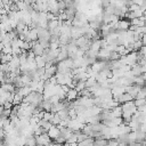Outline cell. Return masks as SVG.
<instances>
[{
    "instance_id": "cell-1",
    "label": "cell",
    "mask_w": 146,
    "mask_h": 146,
    "mask_svg": "<svg viewBox=\"0 0 146 146\" xmlns=\"http://www.w3.org/2000/svg\"><path fill=\"white\" fill-rule=\"evenodd\" d=\"M30 50L34 54V56H41V55L43 54V51H44V49L40 46L39 41L31 42V49H30Z\"/></svg>"
},
{
    "instance_id": "cell-2",
    "label": "cell",
    "mask_w": 146,
    "mask_h": 146,
    "mask_svg": "<svg viewBox=\"0 0 146 146\" xmlns=\"http://www.w3.org/2000/svg\"><path fill=\"white\" fill-rule=\"evenodd\" d=\"M130 26V21L128 19H124V18H121L116 22L115 24V30H120V31H127Z\"/></svg>"
},
{
    "instance_id": "cell-3",
    "label": "cell",
    "mask_w": 146,
    "mask_h": 146,
    "mask_svg": "<svg viewBox=\"0 0 146 146\" xmlns=\"http://www.w3.org/2000/svg\"><path fill=\"white\" fill-rule=\"evenodd\" d=\"M141 88H143V87H141ZM139 90H140V87H139V86H136V84H131V86L124 87V92L129 94L133 99L136 98V95L138 94Z\"/></svg>"
},
{
    "instance_id": "cell-4",
    "label": "cell",
    "mask_w": 146,
    "mask_h": 146,
    "mask_svg": "<svg viewBox=\"0 0 146 146\" xmlns=\"http://www.w3.org/2000/svg\"><path fill=\"white\" fill-rule=\"evenodd\" d=\"M35 139H36V145H41V146H46L48 143L51 141V139L48 137L47 132L46 133H42L40 136H35Z\"/></svg>"
},
{
    "instance_id": "cell-5",
    "label": "cell",
    "mask_w": 146,
    "mask_h": 146,
    "mask_svg": "<svg viewBox=\"0 0 146 146\" xmlns=\"http://www.w3.org/2000/svg\"><path fill=\"white\" fill-rule=\"evenodd\" d=\"M47 135H48V137H49L51 140H54L55 138H57V137L60 135L58 127H57V125H51V127L49 128V130L47 131Z\"/></svg>"
},
{
    "instance_id": "cell-6",
    "label": "cell",
    "mask_w": 146,
    "mask_h": 146,
    "mask_svg": "<svg viewBox=\"0 0 146 146\" xmlns=\"http://www.w3.org/2000/svg\"><path fill=\"white\" fill-rule=\"evenodd\" d=\"M34 62H35L36 68H41V67H44V64H46L47 60H46V57L43 55H41V56H35Z\"/></svg>"
},
{
    "instance_id": "cell-7",
    "label": "cell",
    "mask_w": 146,
    "mask_h": 146,
    "mask_svg": "<svg viewBox=\"0 0 146 146\" xmlns=\"http://www.w3.org/2000/svg\"><path fill=\"white\" fill-rule=\"evenodd\" d=\"M78 98V91L75 89H68V91L66 92V97H65V100L67 102H72L74 99Z\"/></svg>"
},
{
    "instance_id": "cell-8",
    "label": "cell",
    "mask_w": 146,
    "mask_h": 146,
    "mask_svg": "<svg viewBox=\"0 0 146 146\" xmlns=\"http://www.w3.org/2000/svg\"><path fill=\"white\" fill-rule=\"evenodd\" d=\"M130 100H133V98L129 95V94H127V92H124V94H122L119 98H117V104H124V103H127V102H130Z\"/></svg>"
},
{
    "instance_id": "cell-9",
    "label": "cell",
    "mask_w": 146,
    "mask_h": 146,
    "mask_svg": "<svg viewBox=\"0 0 146 146\" xmlns=\"http://www.w3.org/2000/svg\"><path fill=\"white\" fill-rule=\"evenodd\" d=\"M130 25L135 26H145V16H141L139 18H133L130 21Z\"/></svg>"
},
{
    "instance_id": "cell-10",
    "label": "cell",
    "mask_w": 146,
    "mask_h": 146,
    "mask_svg": "<svg viewBox=\"0 0 146 146\" xmlns=\"http://www.w3.org/2000/svg\"><path fill=\"white\" fill-rule=\"evenodd\" d=\"M111 114H112V116H113V117H121V115H122L121 106H120V105H117L116 107L112 108V110H111Z\"/></svg>"
},
{
    "instance_id": "cell-11",
    "label": "cell",
    "mask_w": 146,
    "mask_h": 146,
    "mask_svg": "<svg viewBox=\"0 0 146 146\" xmlns=\"http://www.w3.org/2000/svg\"><path fill=\"white\" fill-rule=\"evenodd\" d=\"M24 146H36V139H35V136H29L26 137L25 139V145Z\"/></svg>"
},
{
    "instance_id": "cell-12",
    "label": "cell",
    "mask_w": 146,
    "mask_h": 146,
    "mask_svg": "<svg viewBox=\"0 0 146 146\" xmlns=\"http://www.w3.org/2000/svg\"><path fill=\"white\" fill-rule=\"evenodd\" d=\"M11 56L13 55H10V54H2V52H0V63L1 64H7L11 59Z\"/></svg>"
},
{
    "instance_id": "cell-13",
    "label": "cell",
    "mask_w": 146,
    "mask_h": 146,
    "mask_svg": "<svg viewBox=\"0 0 146 146\" xmlns=\"http://www.w3.org/2000/svg\"><path fill=\"white\" fill-rule=\"evenodd\" d=\"M44 72H46L48 75H50V76H54V75L56 74V72H57V68H56V64H55V65H52V66H50L49 68H44Z\"/></svg>"
},
{
    "instance_id": "cell-14",
    "label": "cell",
    "mask_w": 146,
    "mask_h": 146,
    "mask_svg": "<svg viewBox=\"0 0 146 146\" xmlns=\"http://www.w3.org/2000/svg\"><path fill=\"white\" fill-rule=\"evenodd\" d=\"M22 100H23V97L22 96H19L18 94H14V98H13L11 104L13 105H19L22 103Z\"/></svg>"
},
{
    "instance_id": "cell-15",
    "label": "cell",
    "mask_w": 146,
    "mask_h": 146,
    "mask_svg": "<svg viewBox=\"0 0 146 146\" xmlns=\"http://www.w3.org/2000/svg\"><path fill=\"white\" fill-rule=\"evenodd\" d=\"M84 88H86V83H84V81H78L76 84H75V87H74V89H75L78 92L82 91Z\"/></svg>"
},
{
    "instance_id": "cell-16",
    "label": "cell",
    "mask_w": 146,
    "mask_h": 146,
    "mask_svg": "<svg viewBox=\"0 0 146 146\" xmlns=\"http://www.w3.org/2000/svg\"><path fill=\"white\" fill-rule=\"evenodd\" d=\"M145 96H146V89H145V87H143V88H140V90L136 95V98L135 99H144Z\"/></svg>"
},
{
    "instance_id": "cell-17",
    "label": "cell",
    "mask_w": 146,
    "mask_h": 146,
    "mask_svg": "<svg viewBox=\"0 0 146 146\" xmlns=\"http://www.w3.org/2000/svg\"><path fill=\"white\" fill-rule=\"evenodd\" d=\"M52 125H58L59 124V122H60V119H59V116L57 115V113H54V115H52V117H51V120L49 121Z\"/></svg>"
},
{
    "instance_id": "cell-18",
    "label": "cell",
    "mask_w": 146,
    "mask_h": 146,
    "mask_svg": "<svg viewBox=\"0 0 146 146\" xmlns=\"http://www.w3.org/2000/svg\"><path fill=\"white\" fill-rule=\"evenodd\" d=\"M133 104L136 107H139V106H144L146 105V99H133Z\"/></svg>"
},
{
    "instance_id": "cell-19",
    "label": "cell",
    "mask_w": 146,
    "mask_h": 146,
    "mask_svg": "<svg viewBox=\"0 0 146 146\" xmlns=\"http://www.w3.org/2000/svg\"><path fill=\"white\" fill-rule=\"evenodd\" d=\"M120 58V55L116 51H111L110 52V59L108 60H117Z\"/></svg>"
},
{
    "instance_id": "cell-20",
    "label": "cell",
    "mask_w": 146,
    "mask_h": 146,
    "mask_svg": "<svg viewBox=\"0 0 146 146\" xmlns=\"http://www.w3.org/2000/svg\"><path fill=\"white\" fill-rule=\"evenodd\" d=\"M52 115H54V113H51V112H43V117L42 119H44L46 121H50Z\"/></svg>"
},
{
    "instance_id": "cell-21",
    "label": "cell",
    "mask_w": 146,
    "mask_h": 146,
    "mask_svg": "<svg viewBox=\"0 0 146 146\" xmlns=\"http://www.w3.org/2000/svg\"><path fill=\"white\" fill-rule=\"evenodd\" d=\"M1 52H2V54H10V55H11V46H10V44H9V46H3Z\"/></svg>"
},
{
    "instance_id": "cell-22",
    "label": "cell",
    "mask_w": 146,
    "mask_h": 146,
    "mask_svg": "<svg viewBox=\"0 0 146 146\" xmlns=\"http://www.w3.org/2000/svg\"><path fill=\"white\" fill-rule=\"evenodd\" d=\"M2 107H3V110H10L13 107V104L10 102H5L3 105H2Z\"/></svg>"
},
{
    "instance_id": "cell-23",
    "label": "cell",
    "mask_w": 146,
    "mask_h": 146,
    "mask_svg": "<svg viewBox=\"0 0 146 146\" xmlns=\"http://www.w3.org/2000/svg\"><path fill=\"white\" fill-rule=\"evenodd\" d=\"M2 111H3V107H2V105H0V116L2 114Z\"/></svg>"
}]
</instances>
